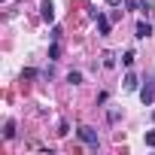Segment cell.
Returning a JSON list of instances; mask_svg holds the SVG:
<instances>
[{
    "label": "cell",
    "instance_id": "1",
    "mask_svg": "<svg viewBox=\"0 0 155 155\" xmlns=\"http://www.w3.org/2000/svg\"><path fill=\"white\" fill-rule=\"evenodd\" d=\"M79 140H82V143H88L91 149H97V131H94V128L82 125V128H79Z\"/></svg>",
    "mask_w": 155,
    "mask_h": 155
},
{
    "label": "cell",
    "instance_id": "2",
    "mask_svg": "<svg viewBox=\"0 0 155 155\" xmlns=\"http://www.w3.org/2000/svg\"><path fill=\"white\" fill-rule=\"evenodd\" d=\"M140 101H143L146 107H152V101H155V85H152V82H146V85L140 88Z\"/></svg>",
    "mask_w": 155,
    "mask_h": 155
},
{
    "label": "cell",
    "instance_id": "3",
    "mask_svg": "<svg viewBox=\"0 0 155 155\" xmlns=\"http://www.w3.org/2000/svg\"><path fill=\"white\" fill-rule=\"evenodd\" d=\"M40 9H43V12H40L43 21H55V6L49 3V0H43V6H40Z\"/></svg>",
    "mask_w": 155,
    "mask_h": 155
},
{
    "label": "cell",
    "instance_id": "4",
    "mask_svg": "<svg viewBox=\"0 0 155 155\" xmlns=\"http://www.w3.org/2000/svg\"><path fill=\"white\" fill-rule=\"evenodd\" d=\"M137 37H140V40L152 37V25H149V21H137Z\"/></svg>",
    "mask_w": 155,
    "mask_h": 155
},
{
    "label": "cell",
    "instance_id": "5",
    "mask_svg": "<svg viewBox=\"0 0 155 155\" xmlns=\"http://www.w3.org/2000/svg\"><path fill=\"white\" fill-rule=\"evenodd\" d=\"M94 21H97V31H101V34H104V37H107V34H110V18H107V15H104V12H101V15H97V18H94Z\"/></svg>",
    "mask_w": 155,
    "mask_h": 155
},
{
    "label": "cell",
    "instance_id": "6",
    "mask_svg": "<svg viewBox=\"0 0 155 155\" xmlns=\"http://www.w3.org/2000/svg\"><path fill=\"white\" fill-rule=\"evenodd\" d=\"M67 82H70V85H79V82H82V73L70 70V73H67Z\"/></svg>",
    "mask_w": 155,
    "mask_h": 155
},
{
    "label": "cell",
    "instance_id": "7",
    "mask_svg": "<svg viewBox=\"0 0 155 155\" xmlns=\"http://www.w3.org/2000/svg\"><path fill=\"white\" fill-rule=\"evenodd\" d=\"M125 88H128V91H134V88H137V76H134V73H128V76H125Z\"/></svg>",
    "mask_w": 155,
    "mask_h": 155
},
{
    "label": "cell",
    "instance_id": "8",
    "mask_svg": "<svg viewBox=\"0 0 155 155\" xmlns=\"http://www.w3.org/2000/svg\"><path fill=\"white\" fill-rule=\"evenodd\" d=\"M134 58H137L134 52H125V55H122V64H125V67H131V64H134Z\"/></svg>",
    "mask_w": 155,
    "mask_h": 155
},
{
    "label": "cell",
    "instance_id": "9",
    "mask_svg": "<svg viewBox=\"0 0 155 155\" xmlns=\"http://www.w3.org/2000/svg\"><path fill=\"white\" fill-rule=\"evenodd\" d=\"M49 58L58 61V58H61V46H52V49H49Z\"/></svg>",
    "mask_w": 155,
    "mask_h": 155
},
{
    "label": "cell",
    "instance_id": "10",
    "mask_svg": "<svg viewBox=\"0 0 155 155\" xmlns=\"http://www.w3.org/2000/svg\"><path fill=\"white\" fill-rule=\"evenodd\" d=\"M116 64V58H113V52H104V67H113Z\"/></svg>",
    "mask_w": 155,
    "mask_h": 155
},
{
    "label": "cell",
    "instance_id": "11",
    "mask_svg": "<svg viewBox=\"0 0 155 155\" xmlns=\"http://www.w3.org/2000/svg\"><path fill=\"white\" fill-rule=\"evenodd\" d=\"M3 137H6V140H9V137H15V125H12V122H6V131H3Z\"/></svg>",
    "mask_w": 155,
    "mask_h": 155
},
{
    "label": "cell",
    "instance_id": "12",
    "mask_svg": "<svg viewBox=\"0 0 155 155\" xmlns=\"http://www.w3.org/2000/svg\"><path fill=\"white\" fill-rule=\"evenodd\" d=\"M146 146H155V131H146Z\"/></svg>",
    "mask_w": 155,
    "mask_h": 155
},
{
    "label": "cell",
    "instance_id": "13",
    "mask_svg": "<svg viewBox=\"0 0 155 155\" xmlns=\"http://www.w3.org/2000/svg\"><path fill=\"white\" fill-rule=\"evenodd\" d=\"M107 3H110V6H116V3H122V0H107Z\"/></svg>",
    "mask_w": 155,
    "mask_h": 155
}]
</instances>
